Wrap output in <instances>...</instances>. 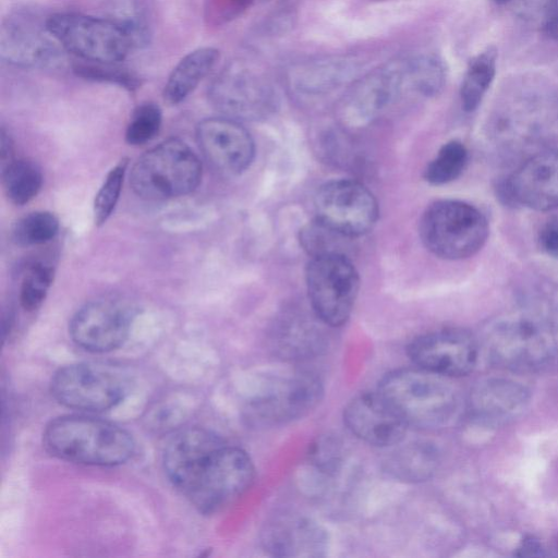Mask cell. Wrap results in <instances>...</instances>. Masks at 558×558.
Listing matches in <instances>:
<instances>
[{
	"mask_svg": "<svg viewBox=\"0 0 558 558\" xmlns=\"http://www.w3.org/2000/svg\"><path fill=\"white\" fill-rule=\"evenodd\" d=\"M372 1H385V0H372Z\"/></svg>",
	"mask_w": 558,
	"mask_h": 558,
	"instance_id": "obj_37",
	"label": "cell"
},
{
	"mask_svg": "<svg viewBox=\"0 0 558 558\" xmlns=\"http://www.w3.org/2000/svg\"><path fill=\"white\" fill-rule=\"evenodd\" d=\"M78 70H81L83 72L82 75L87 76V77L97 78V80L114 81V82H119V83L123 84L124 86H133L134 85V80L132 77H130L129 75L119 73L117 71L113 72L112 70L106 69L102 66H98V65L84 66V68H80Z\"/></svg>",
	"mask_w": 558,
	"mask_h": 558,
	"instance_id": "obj_34",
	"label": "cell"
},
{
	"mask_svg": "<svg viewBox=\"0 0 558 558\" xmlns=\"http://www.w3.org/2000/svg\"><path fill=\"white\" fill-rule=\"evenodd\" d=\"M484 344L490 361L515 373H537L556 360L558 348L547 324L529 315H510L486 331Z\"/></svg>",
	"mask_w": 558,
	"mask_h": 558,
	"instance_id": "obj_4",
	"label": "cell"
},
{
	"mask_svg": "<svg viewBox=\"0 0 558 558\" xmlns=\"http://www.w3.org/2000/svg\"><path fill=\"white\" fill-rule=\"evenodd\" d=\"M469 153L463 143L452 140L444 144L424 171V179L433 185L449 183L463 172Z\"/></svg>",
	"mask_w": 558,
	"mask_h": 558,
	"instance_id": "obj_27",
	"label": "cell"
},
{
	"mask_svg": "<svg viewBox=\"0 0 558 558\" xmlns=\"http://www.w3.org/2000/svg\"><path fill=\"white\" fill-rule=\"evenodd\" d=\"M529 400V390L520 383L488 378L473 388L469 404L475 418L488 424H504L520 416Z\"/></svg>",
	"mask_w": 558,
	"mask_h": 558,
	"instance_id": "obj_20",
	"label": "cell"
},
{
	"mask_svg": "<svg viewBox=\"0 0 558 558\" xmlns=\"http://www.w3.org/2000/svg\"><path fill=\"white\" fill-rule=\"evenodd\" d=\"M44 445L60 459L102 466L124 463L135 449L132 435L122 427L81 415L51 421L44 432Z\"/></svg>",
	"mask_w": 558,
	"mask_h": 558,
	"instance_id": "obj_2",
	"label": "cell"
},
{
	"mask_svg": "<svg viewBox=\"0 0 558 558\" xmlns=\"http://www.w3.org/2000/svg\"><path fill=\"white\" fill-rule=\"evenodd\" d=\"M209 98L225 117L236 121L264 118L274 110L277 101L266 73L245 60L226 65L214 80Z\"/></svg>",
	"mask_w": 558,
	"mask_h": 558,
	"instance_id": "obj_9",
	"label": "cell"
},
{
	"mask_svg": "<svg viewBox=\"0 0 558 558\" xmlns=\"http://www.w3.org/2000/svg\"><path fill=\"white\" fill-rule=\"evenodd\" d=\"M53 279V269L35 263L26 271L20 291V302L27 312L36 311L44 302Z\"/></svg>",
	"mask_w": 558,
	"mask_h": 558,
	"instance_id": "obj_30",
	"label": "cell"
},
{
	"mask_svg": "<svg viewBox=\"0 0 558 558\" xmlns=\"http://www.w3.org/2000/svg\"><path fill=\"white\" fill-rule=\"evenodd\" d=\"M445 81L446 70L437 57L420 56L408 59L409 90L430 97L442 89Z\"/></svg>",
	"mask_w": 558,
	"mask_h": 558,
	"instance_id": "obj_28",
	"label": "cell"
},
{
	"mask_svg": "<svg viewBox=\"0 0 558 558\" xmlns=\"http://www.w3.org/2000/svg\"><path fill=\"white\" fill-rule=\"evenodd\" d=\"M409 426L435 428L456 413L458 399L442 376L420 367L387 374L377 390Z\"/></svg>",
	"mask_w": 558,
	"mask_h": 558,
	"instance_id": "obj_3",
	"label": "cell"
},
{
	"mask_svg": "<svg viewBox=\"0 0 558 558\" xmlns=\"http://www.w3.org/2000/svg\"><path fill=\"white\" fill-rule=\"evenodd\" d=\"M326 533L314 521L298 514H280L265 524L262 543L277 557H317L326 548Z\"/></svg>",
	"mask_w": 558,
	"mask_h": 558,
	"instance_id": "obj_19",
	"label": "cell"
},
{
	"mask_svg": "<svg viewBox=\"0 0 558 558\" xmlns=\"http://www.w3.org/2000/svg\"><path fill=\"white\" fill-rule=\"evenodd\" d=\"M388 471L400 480L422 481L428 478L438 464L434 447L424 442L409 444L395 451L387 462Z\"/></svg>",
	"mask_w": 558,
	"mask_h": 558,
	"instance_id": "obj_24",
	"label": "cell"
},
{
	"mask_svg": "<svg viewBox=\"0 0 558 558\" xmlns=\"http://www.w3.org/2000/svg\"><path fill=\"white\" fill-rule=\"evenodd\" d=\"M46 27L65 50L97 64L122 61L133 48L129 35L110 19L57 13L47 19Z\"/></svg>",
	"mask_w": 558,
	"mask_h": 558,
	"instance_id": "obj_8",
	"label": "cell"
},
{
	"mask_svg": "<svg viewBox=\"0 0 558 558\" xmlns=\"http://www.w3.org/2000/svg\"><path fill=\"white\" fill-rule=\"evenodd\" d=\"M134 307L118 299H99L81 307L70 323L73 341L86 351L102 353L121 347L129 337Z\"/></svg>",
	"mask_w": 558,
	"mask_h": 558,
	"instance_id": "obj_14",
	"label": "cell"
},
{
	"mask_svg": "<svg viewBox=\"0 0 558 558\" xmlns=\"http://www.w3.org/2000/svg\"><path fill=\"white\" fill-rule=\"evenodd\" d=\"M323 385L316 375L296 373L272 383L248 403L246 418L254 426H275L306 415L322 400Z\"/></svg>",
	"mask_w": 558,
	"mask_h": 558,
	"instance_id": "obj_12",
	"label": "cell"
},
{
	"mask_svg": "<svg viewBox=\"0 0 558 558\" xmlns=\"http://www.w3.org/2000/svg\"><path fill=\"white\" fill-rule=\"evenodd\" d=\"M316 220L343 238L369 232L378 219L373 193L351 179L331 180L319 186L314 198Z\"/></svg>",
	"mask_w": 558,
	"mask_h": 558,
	"instance_id": "obj_11",
	"label": "cell"
},
{
	"mask_svg": "<svg viewBox=\"0 0 558 558\" xmlns=\"http://www.w3.org/2000/svg\"><path fill=\"white\" fill-rule=\"evenodd\" d=\"M219 51L213 47L198 48L186 54L172 70L165 85L163 98L169 105L184 100L213 70Z\"/></svg>",
	"mask_w": 558,
	"mask_h": 558,
	"instance_id": "obj_23",
	"label": "cell"
},
{
	"mask_svg": "<svg viewBox=\"0 0 558 558\" xmlns=\"http://www.w3.org/2000/svg\"><path fill=\"white\" fill-rule=\"evenodd\" d=\"M305 283L320 323L330 327L345 324L360 289L359 272L352 262L341 252L314 255L305 269Z\"/></svg>",
	"mask_w": 558,
	"mask_h": 558,
	"instance_id": "obj_7",
	"label": "cell"
},
{
	"mask_svg": "<svg viewBox=\"0 0 558 558\" xmlns=\"http://www.w3.org/2000/svg\"><path fill=\"white\" fill-rule=\"evenodd\" d=\"M408 354L416 367L442 377H459L475 367L478 344L468 330L449 327L415 338Z\"/></svg>",
	"mask_w": 558,
	"mask_h": 558,
	"instance_id": "obj_13",
	"label": "cell"
},
{
	"mask_svg": "<svg viewBox=\"0 0 558 558\" xmlns=\"http://www.w3.org/2000/svg\"><path fill=\"white\" fill-rule=\"evenodd\" d=\"M356 61L344 57L325 58L295 64L288 70L291 88L305 95H322L353 82Z\"/></svg>",
	"mask_w": 558,
	"mask_h": 558,
	"instance_id": "obj_22",
	"label": "cell"
},
{
	"mask_svg": "<svg viewBox=\"0 0 558 558\" xmlns=\"http://www.w3.org/2000/svg\"><path fill=\"white\" fill-rule=\"evenodd\" d=\"M43 174L39 167L27 159H12L2 166V185L7 197L15 205H24L40 191Z\"/></svg>",
	"mask_w": 558,
	"mask_h": 558,
	"instance_id": "obj_26",
	"label": "cell"
},
{
	"mask_svg": "<svg viewBox=\"0 0 558 558\" xmlns=\"http://www.w3.org/2000/svg\"><path fill=\"white\" fill-rule=\"evenodd\" d=\"M27 16L10 17L1 28V56L19 65H44L57 57V47Z\"/></svg>",
	"mask_w": 558,
	"mask_h": 558,
	"instance_id": "obj_21",
	"label": "cell"
},
{
	"mask_svg": "<svg viewBox=\"0 0 558 558\" xmlns=\"http://www.w3.org/2000/svg\"><path fill=\"white\" fill-rule=\"evenodd\" d=\"M538 241L545 253L558 258V217L550 218L542 227Z\"/></svg>",
	"mask_w": 558,
	"mask_h": 558,
	"instance_id": "obj_33",
	"label": "cell"
},
{
	"mask_svg": "<svg viewBox=\"0 0 558 558\" xmlns=\"http://www.w3.org/2000/svg\"><path fill=\"white\" fill-rule=\"evenodd\" d=\"M543 27L548 37L558 41V0H547Z\"/></svg>",
	"mask_w": 558,
	"mask_h": 558,
	"instance_id": "obj_35",
	"label": "cell"
},
{
	"mask_svg": "<svg viewBox=\"0 0 558 558\" xmlns=\"http://www.w3.org/2000/svg\"><path fill=\"white\" fill-rule=\"evenodd\" d=\"M343 422L361 440L377 447L399 445L408 424L378 392H364L343 411Z\"/></svg>",
	"mask_w": 558,
	"mask_h": 558,
	"instance_id": "obj_18",
	"label": "cell"
},
{
	"mask_svg": "<svg viewBox=\"0 0 558 558\" xmlns=\"http://www.w3.org/2000/svg\"><path fill=\"white\" fill-rule=\"evenodd\" d=\"M59 230L57 217L49 211H33L19 219L12 229V239L20 246L44 244Z\"/></svg>",
	"mask_w": 558,
	"mask_h": 558,
	"instance_id": "obj_29",
	"label": "cell"
},
{
	"mask_svg": "<svg viewBox=\"0 0 558 558\" xmlns=\"http://www.w3.org/2000/svg\"><path fill=\"white\" fill-rule=\"evenodd\" d=\"M496 3L504 4L507 3L510 0H494Z\"/></svg>",
	"mask_w": 558,
	"mask_h": 558,
	"instance_id": "obj_36",
	"label": "cell"
},
{
	"mask_svg": "<svg viewBox=\"0 0 558 558\" xmlns=\"http://www.w3.org/2000/svg\"><path fill=\"white\" fill-rule=\"evenodd\" d=\"M496 58V50L487 48L470 61L460 89L464 111L472 112L480 106L494 80Z\"/></svg>",
	"mask_w": 558,
	"mask_h": 558,
	"instance_id": "obj_25",
	"label": "cell"
},
{
	"mask_svg": "<svg viewBox=\"0 0 558 558\" xmlns=\"http://www.w3.org/2000/svg\"><path fill=\"white\" fill-rule=\"evenodd\" d=\"M202 177V165L191 147L169 138L148 149L134 163L130 184L147 201H163L194 191Z\"/></svg>",
	"mask_w": 558,
	"mask_h": 558,
	"instance_id": "obj_6",
	"label": "cell"
},
{
	"mask_svg": "<svg viewBox=\"0 0 558 558\" xmlns=\"http://www.w3.org/2000/svg\"><path fill=\"white\" fill-rule=\"evenodd\" d=\"M418 231L432 254L459 260L473 256L484 246L489 226L477 207L463 201L440 199L424 210Z\"/></svg>",
	"mask_w": 558,
	"mask_h": 558,
	"instance_id": "obj_5",
	"label": "cell"
},
{
	"mask_svg": "<svg viewBox=\"0 0 558 558\" xmlns=\"http://www.w3.org/2000/svg\"><path fill=\"white\" fill-rule=\"evenodd\" d=\"M126 377L116 367L94 363L66 365L57 371L51 392L63 405L98 412L113 408L128 392Z\"/></svg>",
	"mask_w": 558,
	"mask_h": 558,
	"instance_id": "obj_10",
	"label": "cell"
},
{
	"mask_svg": "<svg viewBox=\"0 0 558 558\" xmlns=\"http://www.w3.org/2000/svg\"><path fill=\"white\" fill-rule=\"evenodd\" d=\"M170 482L202 513H215L240 497L253 483L255 469L242 449L228 446L215 433L191 427L177 433L163 452Z\"/></svg>",
	"mask_w": 558,
	"mask_h": 558,
	"instance_id": "obj_1",
	"label": "cell"
},
{
	"mask_svg": "<svg viewBox=\"0 0 558 558\" xmlns=\"http://www.w3.org/2000/svg\"><path fill=\"white\" fill-rule=\"evenodd\" d=\"M161 110L153 102L140 105L132 113L125 131V141L133 146L146 144L159 132Z\"/></svg>",
	"mask_w": 558,
	"mask_h": 558,
	"instance_id": "obj_31",
	"label": "cell"
},
{
	"mask_svg": "<svg viewBox=\"0 0 558 558\" xmlns=\"http://www.w3.org/2000/svg\"><path fill=\"white\" fill-rule=\"evenodd\" d=\"M126 166L128 161L122 160L113 167L107 174L102 185L96 194L94 202V216L95 223L97 226H100L108 220L117 205L122 190Z\"/></svg>",
	"mask_w": 558,
	"mask_h": 558,
	"instance_id": "obj_32",
	"label": "cell"
},
{
	"mask_svg": "<svg viewBox=\"0 0 558 558\" xmlns=\"http://www.w3.org/2000/svg\"><path fill=\"white\" fill-rule=\"evenodd\" d=\"M408 86V59L386 62L355 78L342 104L350 119L368 120L389 107Z\"/></svg>",
	"mask_w": 558,
	"mask_h": 558,
	"instance_id": "obj_16",
	"label": "cell"
},
{
	"mask_svg": "<svg viewBox=\"0 0 558 558\" xmlns=\"http://www.w3.org/2000/svg\"><path fill=\"white\" fill-rule=\"evenodd\" d=\"M509 202L530 209L558 208V150L537 153L526 159L502 185Z\"/></svg>",
	"mask_w": 558,
	"mask_h": 558,
	"instance_id": "obj_17",
	"label": "cell"
},
{
	"mask_svg": "<svg viewBox=\"0 0 558 558\" xmlns=\"http://www.w3.org/2000/svg\"><path fill=\"white\" fill-rule=\"evenodd\" d=\"M196 138L207 162L222 175L241 174L254 159V141L234 119L223 116L201 121Z\"/></svg>",
	"mask_w": 558,
	"mask_h": 558,
	"instance_id": "obj_15",
	"label": "cell"
}]
</instances>
